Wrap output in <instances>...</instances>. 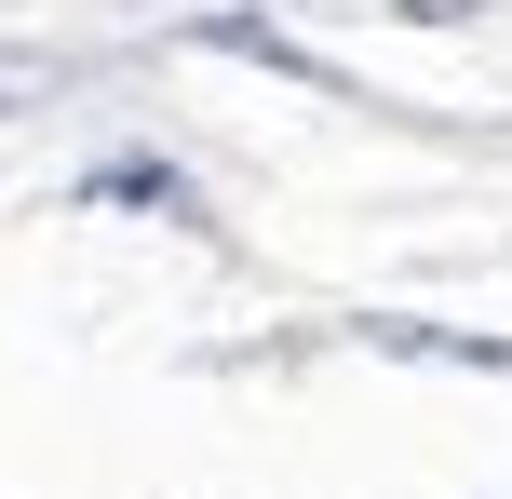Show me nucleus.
Here are the masks:
<instances>
[{"label": "nucleus", "instance_id": "nucleus-1", "mask_svg": "<svg viewBox=\"0 0 512 499\" xmlns=\"http://www.w3.org/2000/svg\"><path fill=\"white\" fill-rule=\"evenodd\" d=\"M189 54H243V68H270V81H310V95H351V68H337V54H310L297 27H270V14H189Z\"/></svg>", "mask_w": 512, "mask_h": 499}, {"label": "nucleus", "instance_id": "nucleus-2", "mask_svg": "<svg viewBox=\"0 0 512 499\" xmlns=\"http://www.w3.org/2000/svg\"><path fill=\"white\" fill-rule=\"evenodd\" d=\"M81 203H149V216H203V189H189L176 162H95V176H81Z\"/></svg>", "mask_w": 512, "mask_h": 499}, {"label": "nucleus", "instance_id": "nucleus-3", "mask_svg": "<svg viewBox=\"0 0 512 499\" xmlns=\"http://www.w3.org/2000/svg\"><path fill=\"white\" fill-rule=\"evenodd\" d=\"M27 95H54V54H0V122H14Z\"/></svg>", "mask_w": 512, "mask_h": 499}, {"label": "nucleus", "instance_id": "nucleus-4", "mask_svg": "<svg viewBox=\"0 0 512 499\" xmlns=\"http://www.w3.org/2000/svg\"><path fill=\"white\" fill-rule=\"evenodd\" d=\"M391 14H405V27H472L486 0H391Z\"/></svg>", "mask_w": 512, "mask_h": 499}]
</instances>
